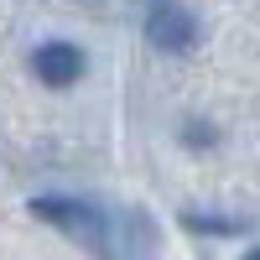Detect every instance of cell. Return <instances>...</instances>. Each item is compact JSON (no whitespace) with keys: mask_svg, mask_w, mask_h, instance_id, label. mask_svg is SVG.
Segmentation results:
<instances>
[{"mask_svg":"<svg viewBox=\"0 0 260 260\" xmlns=\"http://www.w3.org/2000/svg\"><path fill=\"white\" fill-rule=\"evenodd\" d=\"M146 42L156 52H187L192 42H198V21L182 0H151L146 11Z\"/></svg>","mask_w":260,"mask_h":260,"instance_id":"cell-1","label":"cell"},{"mask_svg":"<svg viewBox=\"0 0 260 260\" xmlns=\"http://www.w3.org/2000/svg\"><path fill=\"white\" fill-rule=\"evenodd\" d=\"M31 213L37 219H47V224H57V229H68V234H78V240H89L94 250H99V213L89 208V203H62V198H37L31 203Z\"/></svg>","mask_w":260,"mask_h":260,"instance_id":"cell-2","label":"cell"},{"mask_svg":"<svg viewBox=\"0 0 260 260\" xmlns=\"http://www.w3.org/2000/svg\"><path fill=\"white\" fill-rule=\"evenodd\" d=\"M31 68H37V78L47 83V89H68V83H78V73H83V52L73 42H47V47H37Z\"/></svg>","mask_w":260,"mask_h":260,"instance_id":"cell-3","label":"cell"},{"mask_svg":"<svg viewBox=\"0 0 260 260\" xmlns=\"http://www.w3.org/2000/svg\"><path fill=\"white\" fill-rule=\"evenodd\" d=\"M245 260H260V250H255V255H245Z\"/></svg>","mask_w":260,"mask_h":260,"instance_id":"cell-4","label":"cell"}]
</instances>
